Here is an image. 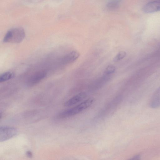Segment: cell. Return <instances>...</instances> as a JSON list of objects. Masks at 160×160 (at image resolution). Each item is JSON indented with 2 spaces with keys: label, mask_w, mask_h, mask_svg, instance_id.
Returning a JSON list of instances; mask_svg holds the SVG:
<instances>
[{
  "label": "cell",
  "mask_w": 160,
  "mask_h": 160,
  "mask_svg": "<svg viewBox=\"0 0 160 160\" xmlns=\"http://www.w3.org/2000/svg\"><path fill=\"white\" fill-rule=\"evenodd\" d=\"M47 73L44 71H40L36 73L30 77L27 82L28 86H32L39 83L44 79Z\"/></svg>",
  "instance_id": "4"
},
{
  "label": "cell",
  "mask_w": 160,
  "mask_h": 160,
  "mask_svg": "<svg viewBox=\"0 0 160 160\" xmlns=\"http://www.w3.org/2000/svg\"><path fill=\"white\" fill-rule=\"evenodd\" d=\"M86 96V94L84 92H81L76 95L68 100L64 103V106L69 107L73 106L83 101Z\"/></svg>",
  "instance_id": "7"
},
{
  "label": "cell",
  "mask_w": 160,
  "mask_h": 160,
  "mask_svg": "<svg viewBox=\"0 0 160 160\" xmlns=\"http://www.w3.org/2000/svg\"><path fill=\"white\" fill-rule=\"evenodd\" d=\"M116 67L112 65H110L106 67L104 71V74L106 75H109L114 73L116 71Z\"/></svg>",
  "instance_id": "11"
},
{
  "label": "cell",
  "mask_w": 160,
  "mask_h": 160,
  "mask_svg": "<svg viewBox=\"0 0 160 160\" xmlns=\"http://www.w3.org/2000/svg\"><path fill=\"white\" fill-rule=\"evenodd\" d=\"M16 128L9 126H2L0 128V141L4 142L14 137L17 134Z\"/></svg>",
  "instance_id": "3"
},
{
  "label": "cell",
  "mask_w": 160,
  "mask_h": 160,
  "mask_svg": "<svg viewBox=\"0 0 160 160\" xmlns=\"http://www.w3.org/2000/svg\"><path fill=\"white\" fill-rule=\"evenodd\" d=\"M94 99L89 98L83 102L81 104L69 109L66 110L59 114V118H64L75 116L87 109L93 104Z\"/></svg>",
  "instance_id": "1"
},
{
  "label": "cell",
  "mask_w": 160,
  "mask_h": 160,
  "mask_svg": "<svg viewBox=\"0 0 160 160\" xmlns=\"http://www.w3.org/2000/svg\"><path fill=\"white\" fill-rule=\"evenodd\" d=\"M79 56V52L76 51L71 52L65 56L62 59L61 62L63 64H67L72 63L78 59Z\"/></svg>",
  "instance_id": "8"
},
{
  "label": "cell",
  "mask_w": 160,
  "mask_h": 160,
  "mask_svg": "<svg viewBox=\"0 0 160 160\" xmlns=\"http://www.w3.org/2000/svg\"><path fill=\"white\" fill-rule=\"evenodd\" d=\"M14 74L11 72L8 71L3 73L0 76V82H5L12 79L14 77Z\"/></svg>",
  "instance_id": "9"
},
{
  "label": "cell",
  "mask_w": 160,
  "mask_h": 160,
  "mask_svg": "<svg viewBox=\"0 0 160 160\" xmlns=\"http://www.w3.org/2000/svg\"><path fill=\"white\" fill-rule=\"evenodd\" d=\"M24 30L22 28H12L6 33L3 40V42L19 43L22 42L25 37Z\"/></svg>",
  "instance_id": "2"
},
{
  "label": "cell",
  "mask_w": 160,
  "mask_h": 160,
  "mask_svg": "<svg viewBox=\"0 0 160 160\" xmlns=\"http://www.w3.org/2000/svg\"><path fill=\"white\" fill-rule=\"evenodd\" d=\"M149 106L152 109L160 107V86L153 93L150 100Z\"/></svg>",
  "instance_id": "6"
},
{
  "label": "cell",
  "mask_w": 160,
  "mask_h": 160,
  "mask_svg": "<svg viewBox=\"0 0 160 160\" xmlns=\"http://www.w3.org/2000/svg\"><path fill=\"white\" fill-rule=\"evenodd\" d=\"M126 53L124 51H121L117 54L114 58V61L115 62H117L122 59L126 56Z\"/></svg>",
  "instance_id": "12"
},
{
  "label": "cell",
  "mask_w": 160,
  "mask_h": 160,
  "mask_svg": "<svg viewBox=\"0 0 160 160\" xmlns=\"http://www.w3.org/2000/svg\"><path fill=\"white\" fill-rule=\"evenodd\" d=\"M143 11L145 13H151L160 11V1L149 2L143 7Z\"/></svg>",
  "instance_id": "5"
},
{
  "label": "cell",
  "mask_w": 160,
  "mask_h": 160,
  "mask_svg": "<svg viewBox=\"0 0 160 160\" xmlns=\"http://www.w3.org/2000/svg\"><path fill=\"white\" fill-rule=\"evenodd\" d=\"M119 1H110L106 4L107 7L111 11L117 9L119 7Z\"/></svg>",
  "instance_id": "10"
},
{
  "label": "cell",
  "mask_w": 160,
  "mask_h": 160,
  "mask_svg": "<svg viewBox=\"0 0 160 160\" xmlns=\"http://www.w3.org/2000/svg\"><path fill=\"white\" fill-rule=\"evenodd\" d=\"M26 155L28 157L31 158L32 157L33 154L32 152L31 151H28L27 152Z\"/></svg>",
  "instance_id": "13"
}]
</instances>
